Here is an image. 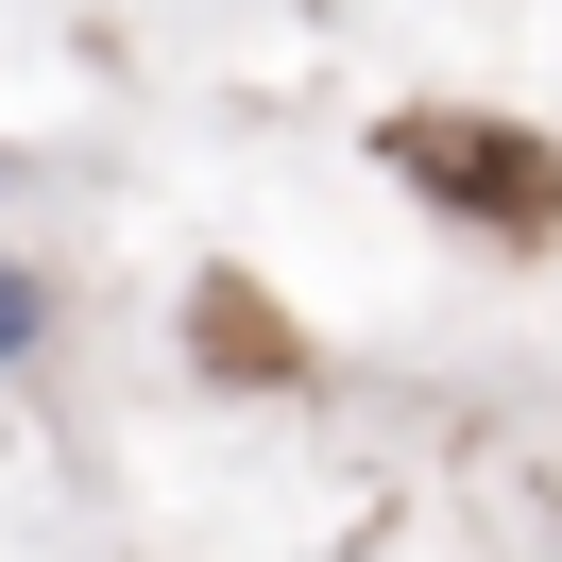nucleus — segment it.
<instances>
[{
	"label": "nucleus",
	"mask_w": 562,
	"mask_h": 562,
	"mask_svg": "<svg viewBox=\"0 0 562 562\" xmlns=\"http://www.w3.org/2000/svg\"><path fill=\"white\" fill-rule=\"evenodd\" d=\"M392 171H409L426 205H460V222H512V239L562 222V154L512 137V120H392Z\"/></svg>",
	"instance_id": "nucleus-1"
},
{
	"label": "nucleus",
	"mask_w": 562,
	"mask_h": 562,
	"mask_svg": "<svg viewBox=\"0 0 562 562\" xmlns=\"http://www.w3.org/2000/svg\"><path fill=\"white\" fill-rule=\"evenodd\" d=\"M18 341H35V290H18V273H0V358H18Z\"/></svg>",
	"instance_id": "nucleus-2"
}]
</instances>
